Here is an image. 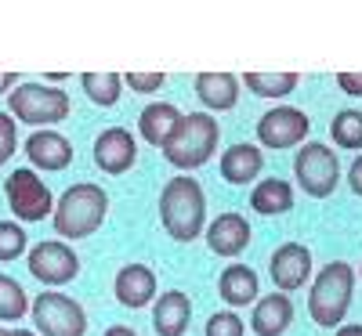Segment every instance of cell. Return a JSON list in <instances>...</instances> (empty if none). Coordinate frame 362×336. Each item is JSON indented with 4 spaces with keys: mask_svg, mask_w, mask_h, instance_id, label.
Masks as SVG:
<instances>
[{
    "mask_svg": "<svg viewBox=\"0 0 362 336\" xmlns=\"http://www.w3.org/2000/svg\"><path fill=\"white\" fill-rule=\"evenodd\" d=\"M160 221L174 242H192L206 228V196L196 177H170L160 192Z\"/></svg>",
    "mask_w": 362,
    "mask_h": 336,
    "instance_id": "6da1fadb",
    "label": "cell"
},
{
    "mask_svg": "<svg viewBox=\"0 0 362 336\" xmlns=\"http://www.w3.org/2000/svg\"><path fill=\"white\" fill-rule=\"evenodd\" d=\"M109 213V196L102 192V185H90V181H80V185L66 188L62 199L54 203V232L66 239H87L95 235Z\"/></svg>",
    "mask_w": 362,
    "mask_h": 336,
    "instance_id": "7a4b0ae2",
    "label": "cell"
},
{
    "mask_svg": "<svg viewBox=\"0 0 362 336\" xmlns=\"http://www.w3.org/2000/svg\"><path fill=\"white\" fill-rule=\"evenodd\" d=\"M221 138V124L210 112H189L177 119V127L170 134V141L163 145V160L177 170H196L203 163H210Z\"/></svg>",
    "mask_w": 362,
    "mask_h": 336,
    "instance_id": "3957f363",
    "label": "cell"
},
{
    "mask_svg": "<svg viewBox=\"0 0 362 336\" xmlns=\"http://www.w3.org/2000/svg\"><path fill=\"white\" fill-rule=\"evenodd\" d=\"M351 293H355V268L348 260H329L308 293V315L322 329H337L351 308Z\"/></svg>",
    "mask_w": 362,
    "mask_h": 336,
    "instance_id": "277c9868",
    "label": "cell"
},
{
    "mask_svg": "<svg viewBox=\"0 0 362 336\" xmlns=\"http://www.w3.org/2000/svg\"><path fill=\"white\" fill-rule=\"evenodd\" d=\"M8 109H11V119H22L29 127H44L51 131L54 124L69 119L73 112V102L66 90H58L51 83H18L8 98Z\"/></svg>",
    "mask_w": 362,
    "mask_h": 336,
    "instance_id": "5b68a950",
    "label": "cell"
},
{
    "mask_svg": "<svg viewBox=\"0 0 362 336\" xmlns=\"http://www.w3.org/2000/svg\"><path fill=\"white\" fill-rule=\"evenodd\" d=\"M293 177H297V185L305 188V196H312V199L334 196V188L341 185L337 152L322 141H308L293 160Z\"/></svg>",
    "mask_w": 362,
    "mask_h": 336,
    "instance_id": "8992f818",
    "label": "cell"
},
{
    "mask_svg": "<svg viewBox=\"0 0 362 336\" xmlns=\"http://www.w3.org/2000/svg\"><path fill=\"white\" fill-rule=\"evenodd\" d=\"M4 196H8V206L15 210V217L33 224V221H44L54 213V196L44 181L37 177L33 167H18L4 177Z\"/></svg>",
    "mask_w": 362,
    "mask_h": 336,
    "instance_id": "52a82bcc",
    "label": "cell"
},
{
    "mask_svg": "<svg viewBox=\"0 0 362 336\" xmlns=\"http://www.w3.org/2000/svg\"><path fill=\"white\" fill-rule=\"evenodd\" d=\"M29 315L40 336H83L87 332V311L66 293H37L29 304Z\"/></svg>",
    "mask_w": 362,
    "mask_h": 336,
    "instance_id": "ba28073f",
    "label": "cell"
},
{
    "mask_svg": "<svg viewBox=\"0 0 362 336\" xmlns=\"http://www.w3.org/2000/svg\"><path fill=\"white\" fill-rule=\"evenodd\" d=\"M29 275L44 286H66L80 275V257L73 253V246H66L62 239H47V242H37L29 250Z\"/></svg>",
    "mask_w": 362,
    "mask_h": 336,
    "instance_id": "9c48e42d",
    "label": "cell"
},
{
    "mask_svg": "<svg viewBox=\"0 0 362 336\" xmlns=\"http://www.w3.org/2000/svg\"><path fill=\"white\" fill-rule=\"evenodd\" d=\"M312 131V119L305 109H293V105H279V109H272L257 119V141L264 148H293L308 138Z\"/></svg>",
    "mask_w": 362,
    "mask_h": 336,
    "instance_id": "30bf717a",
    "label": "cell"
},
{
    "mask_svg": "<svg viewBox=\"0 0 362 336\" xmlns=\"http://www.w3.org/2000/svg\"><path fill=\"white\" fill-rule=\"evenodd\" d=\"M268 271H272V282H276L279 293H293L312 279V250L305 242H283V246L272 253Z\"/></svg>",
    "mask_w": 362,
    "mask_h": 336,
    "instance_id": "8fae6325",
    "label": "cell"
},
{
    "mask_svg": "<svg viewBox=\"0 0 362 336\" xmlns=\"http://www.w3.org/2000/svg\"><path fill=\"white\" fill-rule=\"evenodd\" d=\"M95 163L105 174H127L138 163V141L127 127H109L95 138Z\"/></svg>",
    "mask_w": 362,
    "mask_h": 336,
    "instance_id": "7c38bea8",
    "label": "cell"
},
{
    "mask_svg": "<svg viewBox=\"0 0 362 336\" xmlns=\"http://www.w3.org/2000/svg\"><path fill=\"white\" fill-rule=\"evenodd\" d=\"M25 156L37 170L58 174L73 163V141L58 131H33L25 138Z\"/></svg>",
    "mask_w": 362,
    "mask_h": 336,
    "instance_id": "4fadbf2b",
    "label": "cell"
},
{
    "mask_svg": "<svg viewBox=\"0 0 362 336\" xmlns=\"http://www.w3.org/2000/svg\"><path fill=\"white\" fill-rule=\"evenodd\" d=\"M250 224L243 213H218L214 221L206 224V246L218 257H239L250 246Z\"/></svg>",
    "mask_w": 362,
    "mask_h": 336,
    "instance_id": "5bb4252c",
    "label": "cell"
},
{
    "mask_svg": "<svg viewBox=\"0 0 362 336\" xmlns=\"http://www.w3.org/2000/svg\"><path fill=\"white\" fill-rule=\"evenodd\" d=\"M112 293L131 311L134 308H145V304H153V296H156V275H153V268H145V264H124V268L116 271Z\"/></svg>",
    "mask_w": 362,
    "mask_h": 336,
    "instance_id": "9a60e30c",
    "label": "cell"
},
{
    "mask_svg": "<svg viewBox=\"0 0 362 336\" xmlns=\"http://www.w3.org/2000/svg\"><path fill=\"white\" fill-rule=\"evenodd\" d=\"M290 322H293V304L286 293H268L254 304V315H250L254 336H283Z\"/></svg>",
    "mask_w": 362,
    "mask_h": 336,
    "instance_id": "2e32d148",
    "label": "cell"
},
{
    "mask_svg": "<svg viewBox=\"0 0 362 336\" xmlns=\"http://www.w3.org/2000/svg\"><path fill=\"white\" fill-rule=\"evenodd\" d=\"M189 315H192L189 293H181V289L160 293L156 308H153V329H156V336H185Z\"/></svg>",
    "mask_w": 362,
    "mask_h": 336,
    "instance_id": "e0dca14e",
    "label": "cell"
},
{
    "mask_svg": "<svg viewBox=\"0 0 362 336\" xmlns=\"http://www.w3.org/2000/svg\"><path fill=\"white\" fill-rule=\"evenodd\" d=\"M261 170H264V156H261L257 145L239 141V145L221 152V177L228 185H250Z\"/></svg>",
    "mask_w": 362,
    "mask_h": 336,
    "instance_id": "ac0fdd59",
    "label": "cell"
},
{
    "mask_svg": "<svg viewBox=\"0 0 362 336\" xmlns=\"http://www.w3.org/2000/svg\"><path fill=\"white\" fill-rule=\"evenodd\" d=\"M196 98L214 109V112H228L239 102V76L232 73H199L196 76Z\"/></svg>",
    "mask_w": 362,
    "mask_h": 336,
    "instance_id": "d6986e66",
    "label": "cell"
},
{
    "mask_svg": "<svg viewBox=\"0 0 362 336\" xmlns=\"http://www.w3.org/2000/svg\"><path fill=\"white\" fill-rule=\"evenodd\" d=\"M218 293L228 308H247V304H257V271L247 268V264H228L221 271V282H218Z\"/></svg>",
    "mask_w": 362,
    "mask_h": 336,
    "instance_id": "ffe728a7",
    "label": "cell"
},
{
    "mask_svg": "<svg viewBox=\"0 0 362 336\" xmlns=\"http://www.w3.org/2000/svg\"><path fill=\"white\" fill-rule=\"evenodd\" d=\"M177 119H181V112H177L170 102H156V105H145V109H141L138 131H141V138H145L148 145L163 148V145L170 141L174 127H177Z\"/></svg>",
    "mask_w": 362,
    "mask_h": 336,
    "instance_id": "44dd1931",
    "label": "cell"
},
{
    "mask_svg": "<svg viewBox=\"0 0 362 336\" xmlns=\"http://www.w3.org/2000/svg\"><path fill=\"white\" fill-rule=\"evenodd\" d=\"M250 206L257 213H264V217H279V213H286L293 206V188L286 185L283 177H264L261 185L250 192Z\"/></svg>",
    "mask_w": 362,
    "mask_h": 336,
    "instance_id": "7402d4cb",
    "label": "cell"
},
{
    "mask_svg": "<svg viewBox=\"0 0 362 336\" xmlns=\"http://www.w3.org/2000/svg\"><path fill=\"white\" fill-rule=\"evenodd\" d=\"M80 87L87 90V98L95 105L109 109V105L119 102V95H124V76H119V73H83Z\"/></svg>",
    "mask_w": 362,
    "mask_h": 336,
    "instance_id": "603a6c76",
    "label": "cell"
},
{
    "mask_svg": "<svg viewBox=\"0 0 362 336\" xmlns=\"http://www.w3.org/2000/svg\"><path fill=\"white\" fill-rule=\"evenodd\" d=\"M247 90H254L257 98H286L297 90L300 76L297 73H247L243 76Z\"/></svg>",
    "mask_w": 362,
    "mask_h": 336,
    "instance_id": "cb8c5ba5",
    "label": "cell"
},
{
    "mask_svg": "<svg viewBox=\"0 0 362 336\" xmlns=\"http://www.w3.org/2000/svg\"><path fill=\"white\" fill-rule=\"evenodd\" d=\"M29 311V296L22 282H15L11 275L0 271V322H18Z\"/></svg>",
    "mask_w": 362,
    "mask_h": 336,
    "instance_id": "d4e9b609",
    "label": "cell"
},
{
    "mask_svg": "<svg viewBox=\"0 0 362 336\" xmlns=\"http://www.w3.org/2000/svg\"><path fill=\"white\" fill-rule=\"evenodd\" d=\"M329 134L341 148H362V112L358 109H341L329 124Z\"/></svg>",
    "mask_w": 362,
    "mask_h": 336,
    "instance_id": "484cf974",
    "label": "cell"
},
{
    "mask_svg": "<svg viewBox=\"0 0 362 336\" xmlns=\"http://www.w3.org/2000/svg\"><path fill=\"white\" fill-rule=\"evenodd\" d=\"M25 250H29V235H25V228L15 224V221H0V264L18 260Z\"/></svg>",
    "mask_w": 362,
    "mask_h": 336,
    "instance_id": "4316f807",
    "label": "cell"
},
{
    "mask_svg": "<svg viewBox=\"0 0 362 336\" xmlns=\"http://www.w3.org/2000/svg\"><path fill=\"white\" fill-rule=\"evenodd\" d=\"M243 332H247V325L235 311H218L206 318V336H243Z\"/></svg>",
    "mask_w": 362,
    "mask_h": 336,
    "instance_id": "83f0119b",
    "label": "cell"
},
{
    "mask_svg": "<svg viewBox=\"0 0 362 336\" xmlns=\"http://www.w3.org/2000/svg\"><path fill=\"white\" fill-rule=\"evenodd\" d=\"M15 148H18V127L11 112H0V167L15 156Z\"/></svg>",
    "mask_w": 362,
    "mask_h": 336,
    "instance_id": "f1b7e54d",
    "label": "cell"
},
{
    "mask_svg": "<svg viewBox=\"0 0 362 336\" xmlns=\"http://www.w3.org/2000/svg\"><path fill=\"white\" fill-rule=\"evenodd\" d=\"M163 73H127L124 76V83L131 87V90H138V95H153V90H160L163 87Z\"/></svg>",
    "mask_w": 362,
    "mask_h": 336,
    "instance_id": "f546056e",
    "label": "cell"
},
{
    "mask_svg": "<svg viewBox=\"0 0 362 336\" xmlns=\"http://www.w3.org/2000/svg\"><path fill=\"white\" fill-rule=\"evenodd\" d=\"M337 87L344 95H362V76L358 73H337Z\"/></svg>",
    "mask_w": 362,
    "mask_h": 336,
    "instance_id": "4dcf8cb0",
    "label": "cell"
},
{
    "mask_svg": "<svg viewBox=\"0 0 362 336\" xmlns=\"http://www.w3.org/2000/svg\"><path fill=\"white\" fill-rule=\"evenodd\" d=\"M348 185L355 196H362V156H355V163L348 167Z\"/></svg>",
    "mask_w": 362,
    "mask_h": 336,
    "instance_id": "1f68e13d",
    "label": "cell"
},
{
    "mask_svg": "<svg viewBox=\"0 0 362 336\" xmlns=\"http://www.w3.org/2000/svg\"><path fill=\"white\" fill-rule=\"evenodd\" d=\"M15 87H18L15 73H0V95H4V90H15Z\"/></svg>",
    "mask_w": 362,
    "mask_h": 336,
    "instance_id": "d6a6232c",
    "label": "cell"
},
{
    "mask_svg": "<svg viewBox=\"0 0 362 336\" xmlns=\"http://www.w3.org/2000/svg\"><path fill=\"white\" fill-rule=\"evenodd\" d=\"M334 336H362V325L358 322H348V325H337Z\"/></svg>",
    "mask_w": 362,
    "mask_h": 336,
    "instance_id": "836d02e7",
    "label": "cell"
},
{
    "mask_svg": "<svg viewBox=\"0 0 362 336\" xmlns=\"http://www.w3.org/2000/svg\"><path fill=\"white\" fill-rule=\"evenodd\" d=\"M105 336H138V332H134L131 325H109V329H105Z\"/></svg>",
    "mask_w": 362,
    "mask_h": 336,
    "instance_id": "e575fe53",
    "label": "cell"
},
{
    "mask_svg": "<svg viewBox=\"0 0 362 336\" xmlns=\"http://www.w3.org/2000/svg\"><path fill=\"white\" fill-rule=\"evenodd\" d=\"M4 336H37V332H33V329H8Z\"/></svg>",
    "mask_w": 362,
    "mask_h": 336,
    "instance_id": "d590c367",
    "label": "cell"
},
{
    "mask_svg": "<svg viewBox=\"0 0 362 336\" xmlns=\"http://www.w3.org/2000/svg\"><path fill=\"white\" fill-rule=\"evenodd\" d=\"M4 332H8V329H4V325H0V336H4Z\"/></svg>",
    "mask_w": 362,
    "mask_h": 336,
    "instance_id": "8d00e7d4",
    "label": "cell"
},
{
    "mask_svg": "<svg viewBox=\"0 0 362 336\" xmlns=\"http://www.w3.org/2000/svg\"><path fill=\"white\" fill-rule=\"evenodd\" d=\"M358 271H362V268H358Z\"/></svg>",
    "mask_w": 362,
    "mask_h": 336,
    "instance_id": "74e56055",
    "label": "cell"
}]
</instances>
